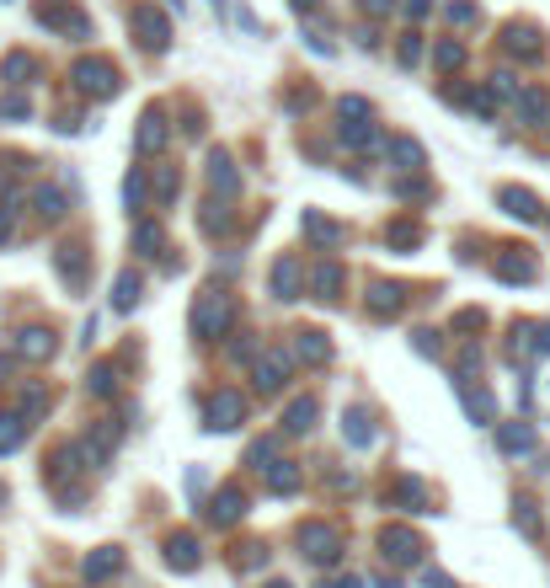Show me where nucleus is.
<instances>
[{"label": "nucleus", "mask_w": 550, "mask_h": 588, "mask_svg": "<svg viewBox=\"0 0 550 588\" xmlns=\"http://www.w3.org/2000/svg\"><path fill=\"white\" fill-rule=\"evenodd\" d=\"M342 439L358 444V450H369V444H374V423H369V412H342Z\"/></svg>", "instance_id": "f8f14e48"}, {"label": "nucleus", "mask_w": 550, "mask_h": 588, "mask_svg": "<svg viewBox=\"0 0 550 588\" xmlns=\"http://www.w3.org/2000/svg\"><path fill=\"white\" fill-rule=\"evenodd\" d=\"M380 588H401V583H396V578H380Z\"/></svg>", "instance_id": "09e8293b"}, {"label": "nucleus", "mask_w": 550, "mask_h": 588, "mask_svg": "<svg viewBox=\"0 0 550 588\" xmlns=\"http://www.w3.org/2000/svg\"><path fill=\"white\" fill-rule=\"evenodd\" d=\"M59 273H65L70 284H81V246H59Z\"/></svg>", "instance_id": "2f4dec72"}, {"label": "nucleus", "mask_w": 550, "mask_h": 588, "mask_svg": "<svg viewBox=\"0 0 550 588\" xmlns=\"http://www.w3.org/2000/svg\"><path fill=\"white\" fill-rule=\"evenodd\" d=\"M230 294H219V289H203V300H198V311H193V332L198 337H219L230 327Z\"/></svg>", "instance_id": "f257e3e1"}, {"label": "nucleus", "mask_w": 550, "mask_h": 588, "mask_svg": "<svg viewBox=\"0 0 550 588\" xmlns=\"http://www.w3.org/2000/svg\"><path fill=\"white\" fill-rule=\"evenodd\" d=\"M337 289H342V268H316V300H337Z\"/></svg>", "instance_id": "c756f323"}, {"label": "nucleus", "mask_w": 550, "mask_h": 588, "mask_svg": "<svg viewBox=\"0 0 550 588\" xmlns=\"http://www.w3.org/2000/svg\"><path fill=\"white\" fill-rule=\"evenodd\" d=\"M123 198H129V214H134L139 204H145V177H139V172H134L129 182H123Z\"/></svg>", "instance_id": "e433bc0d"}, {"label": "nucleus", "mask_w": 550, "mask_h": 588, "mask_svg": "<svg viewBox=\"0 0 550 588\" xmlns=\"http://www.w3.org/2000/svg\"><path fill=\"white\" fill-rule=\"evenodd\" d=\"M300 556H310L316 567H332L342 556V535L332 530V524H305L300 530Z\"/></svg>", "instance_id": "f03ea898"}, {"label": "nucleus", "mask_w": 550, "mask_h": 588, "mask_svg": "<svg viewBox=\"0 0 550 588\" xmlns=\"http://www.w3.org/2000/svg\"><path fill=\"white\" fill-rule=\"evenodd\" d=\"M22 433H27V417L17 412H0V455H11L22 444Z\"/></svg>", "instance_id": "6ab92c4d"}, {"label": "nucleus", "mask_w": 550, "mask_h": 588, "mask_svg": "<svg viewBox=\"0 0 550 588\" xmlns=\"http://www.w3.org/2000/svg\"><path fill=\"white\" fill-rule=\"evenodd\" d=\"M241 514H246V498H241L235 487H225V492L214 498V508H209V519H214V524H235Z\"/></svg>", "instance_id": "4468645a"}, {"label": "nucleus", "mask_w": 550, "mask_h": 588, "mask_svg": "<svg viewBox=\"0 0 550 588\" xmlns=\"http://www.w3.org/2000/svg\"><path fill=\"white\" fill-rule=\"evenodd\" d=\"M75 81H81V91H97V97H113V91H118L113 65H81V70H75Z\"/></svg>", "instance_id": "0eeeda50"}, {"label": "nucleus", "mask_w": 550, "mask_h": 588, "mask_svg": "<svg viewBox=\"0 0 550 588\" xmlns=\"http://www.w3.org/2000/svg\"><path fill=\"white\" fill-rule=\"evenodd\" d=\"M513 524H518L524 535H540V519H534V503H529V498H518V508H513Z\"/></svg>", "instance_id": "c9c22d12"}, {"label": "nucleus", "mask_w": 550, "mask_h": 588, "mask_svg": "<svg viewBox=\"0 0 550 588\" xmlns=\"http://www.w3.org/2000/svg\"><path fill=\"white\" fill-rule=\"evenodd\" d=\"M166 562L177 567V572H193L198 567V540L193 535H171L166 540Z\"/></svg>", "instance_id": "9d476101"}, {"label": "nucleus", "mask_w": 550, "mask_h": 588, "mask_svg": "<svg viewBox=\"0 0 550 588\" xmlns=\"http://www.w3.org/2000/svg\"><path fill=\"white\" fill-rule=\"evenodd\" d=\"M134 22H139V33H145V49H161V43H166V17H161V11L139 6Z\"/></svg>", "instance_id": "f3484780"}, {"label": "nucleus", "mask_w": 550, "mask_h": 588, "mask_svg": "<svg viewBox=\"0 0 550 588\" xmlns=\"http://www.w3.org/2000/svg\"><path fill=\"white\" fill-rule=\"evenodd\" d=\"M390 241H401V246H417V241H422V230H417V225H390Z\"/></svg>", "instance_id": "58836bf2"}, {"label": "nucleus", "mask_w": 550, "mask_h": 588, "mask_svg": "<svg viewBox=\"0 0 550 588\" xmlns=\"http://www.w3.org/2000/svg\"><path fill=\"white\" fill-rule=\"evenodd\" d=\"M460 59H465V49H460V43H444V49H438V65H444V70H454V65H460Z\"/></svg>", "instance_id": "ea45409f"}, {"label": "nucleus", "mask_w": 550, "mask_h": 588, "mask_svg": "<svg viewBox=\"0 0 550 588\" xmlns=\"http://www.w3.org/2000/svg\"><path fill=\"white\" fill-rule=\"evenodd\" d=\"M497 444H502V455H524V450H534V428L529 423H502Z\"/></svg>", "instance_id": "1a4fd4ad"}, {"label": "nucleus", "mask_w": 550, "mask_h": 588, "mask_svg": "<svg viewBox=\"0 0 550 588\" xmlns=\"http://www.w3.org/2000/svg\"><path fill=\"white\" fill-rule=\"evenodd\" d=\"M11 236V204H0V241Z\"/></svg>", "instance_id": "37998d69"}, {"label": "nucleus", "mask_w": 550, "mask_h": 588, "mask_svg": "<svg viewBox=\"0 0 550 588\" xmlns=\"http://www.w3.org/2000/svg\"><path fill=\"white\" fill-rule=\"evenodd\" d=\"M380 546H385V556H390L396 567H417V562H422V540H417L412 530H385Z\"/></svg>", "instance_id": "39448f33"}, {"label": "nucleus", "mask_w": 550, "mask_h": 588, "mask_svg": "<svg viewBox=\"0 0 550 588\" xmlns=\"http://www.w3.org/2000/svg\"><path fill=\"white\" fill-rule=\"evenodd\" d=\"M33 204H38L43 220H65V193H59V188H38Z\"/></svg>", "instance_id": "a878e982"}, {"label": "nucleus", "mask_w": 550, "mask_h": 588, "mask_svg": "<svg viewBox=\"0 0 550 588\" xmlns=\"http://www.w3.org/2000/svg\"><path fill=\"white\" fill-rule=\"evenodd\" d=\"M289 433H310V428H316V401H294V407H289V423H284Z\"/></svg>", "instance_id": "bb28decb"}, {"label": "nucleus", "mask_w": 550, "mask_h": 588, "mask_svg": "<svg viewBox=\"0 0 550 588\" xmlns=\"http://www.w3.org/2000/svg\"><path fill=\"white\" fill-rule=\"evenodd\" d=\"M422 583H428V588H449V578H444V572H428V578H422Z\"/></svg>", "instance_id": "c03bdc74"}, {"label": "nucleus", "mask_w": 550, "mask_h": 588, "mask_svg": "<svg viewBox=\"0 0 550 588\" xmlns=\"http://www.w3.org/2000/svg\"><path fill=\"white\" fill-rule=\"evenodd\" d=\"M161 145H166V123H161V113H150L145 129H139V150H145V156H155Z\"/></svg>", "instance_id": "393cba45"}, {"label": "nucleus", "mask_w": 550, "mask_h": 588, "mask_svg": "<svg viewBox=\"0 0 550 588\" xmlns=\"http://www.w3.org/2000/svg\"><path fill=\"white\" fill-rule=\"evenodd\" d=\"M81 455H86V450H81V444H65V450H59V455H54V466H49V471H43V476H49V482H54V487H59V482H70V476H75V471H81Z\"/></svg>", "instance_id": "ddd939ff"}, {"label": "nucleus", "mask_w": 550, "mask_h": 588, "mask_svg": "<svg viewBox=\"0 0 550 588\" xmlns=\"http://www.w3.org/2000/svg\"><path fill=\"white\" fill-rule=\"evenodd\" d=\"M289 369H294V359H289L284 348H267L262 359H257V369H251V375H257V391H262V396L284 391V385H289Z\"/></svg>", "instance_id": "7ed1b4c3"}, {"label": "nucleus", "mask_w": 550, "mask_h": 588, "mask_svg": "<svg viewBox=\"0 0 550 588\" xmlns=\"http://www.w3.org/2000/svg\"><path fill=\"white\" fill-rule=\"evenodd\" d=\"M497 204L513 214V220H540V198H534L529 188H502Z\"/></svg>", "instance_id": "423d86ee"}, {"label": "nucleus", "mask_w": 550, "mask_h": 588, "mask_svg": "<svg viewBox=\"0 0 550 588\" xmlns=\"http://www.w3.org/2000/svg\"><path fill=\"white\" fill-rule=\"evenodd\" d=\"M497 278H508V284H529V278H534V257H524V252L497 257Z\"/></svg>", "instance_id": "dca6fc26"}, {"label": "nucleus", "mask_w": 550, "mask_h": 588, "mask_svg": "<svg viewBox=\"0 0 550 588\" xmlns=\"http://www.w3.org/2000/svg\"><path fill=\"white\" fill-rule=\"evenodd\" d=\"M134 300H139V278H134V273H123V278H118V294H113V305H118V311H129Z\"/></svg>", "instance_id": "f704fd0d"}, {"label": "nucleus", "mask_w": 550, "mask_h": 588, "mask_svg": "<svg viewBox=\"0 0 550 588\" xmlns=\"http://www.w3.org/2000/svg\"><path fill=\"white\" fill-rule=\"evenodd\" d=\"M273 289H278V300H294V289H300V262L294 257H284L273 268Z\"/></svg>", "instance_id": "a211bd4d"}, {"label": "nucleus", "mask_w": 550, "mask_h": 588, "mask_svg": "<svg viewBox=\"0 0 550 588\" xmlns=\"http://www.w3.org/2000/svg\"><path fill=\"white\" fill-rule=\"evenodd\" d=\"M289 6H294V11H310V6H316V0H289Z\"/></svg>", "instance_id": "49530a36"}, {"label": "nucleus", "mask_w": 550, "mask_h": 588, "mask_svg": "<svg viewBox=\"0 0 550 588\" xmlns=\"http://www.w3.org/2000/svg\"><path fill=\"white\" fill-rule=\"evenodd\" d=\"M86 391H91V396H113V391H118V369H113V364H102V369H91V380H86Z\"/></svg>", "instance_id": "c85d7f7f"}, {"label": "nucleus", "mask_w": 550, "mask_h": 588, "mask_svg": "<svg viewBox=\"0 0 550 588\" xmlns=\"http://www.w3.org/2000/svg\"><path fill=\"white\" fill-rule=\"evenodd\" d=\"M17 353H22V359H49V353H54V332H43V327H27L22 337H17Z\"/></svg>", "instance_id": "9b49d317"}, {"label": "nucleus", "mask_w": 550, "mask_h": 588, "mask_svg": "<svg viewBox=\"0 0 550 588\" xmlns=\"http://www.w3.org/2000/svg\"><path fill=\"white\" fill-rule=\"evenodd\" d=\"M369 311H374V316H385V311L396 316V311H401V289H396V284H374V294H369Z\"/></svg>", "instance_id": "5701e85b"}, {"label": "nucleus", "mask_w": 550, "mask_h": 588, "mask_svg": "<svg viewBox=\"0 0 550 588\" xmlns=\"http://www.w3.org/2000/svg\"><path fill=\"white\" fill-rule=\"evenodd\" d=\"M332 588H358V578H337Z\"/></svg>", "instance_id": "de8ad7c7"}, {"label": "nucleus", "mask_w": 550, "mask_h": 588, "mask_svg": "<svg viewBox=\"0 0 550 588\" xmlns=\"http://www.w3.org/2000/svg\"><path fill=\"white\" fill-rule=\"evenodd\" d=\"M209 182H214V188H225V193H235V172H230V161H225V156H214V161H209Z\"/></svg>", "instance_id": "72a5a7b5"}, {"label": "nucleus", "mask_w": 550, "mask_h": 588, "mask_svg": "<svg viewBox=\"0 0 550 588\" xmlns=\"http://www.w3.org/2000/svg\"><path fill=\"white\" fill-rule=\"evenodd\" d=\"M294 353H300V359H310V364H326V359H332V343H326L321 332H300Z\"/></svg>", "instance_id": "aec40b11"}, {"label": "nucleus", "mask_w": 550, "mask_h": 588, "mask_svg": "<svg viewBox=\"0 0 550 588\" xmlns=\"http://www.w3.org/2000/svg\"><path fill=\"white\" fill-rule=\"evenodd\" d=\"M134 241H139V252H145V257H155V252H161V225L145 220V225L134 230Z\"/></svg>", "instance_id": "473e14b6"}, {"label": "nucleus", "mask_w": 550, "mask_h": 588, "mask_svg": "<svg viewBox=\"0 0 550 588\" xmlns=\"http://www.w3.org/2000/svg\"><path fill=\"white\" fill-rule=\"evenodd\" d=\"M118 567H123V551H118V546H102L97 556H86V567H81V572H86V583H107Z\"/></svg>", "instance_id": "6e6552de"}, {"label": "nucleus", "mask_w": 550, "mask_h": 588, "mask_svg": "<svg viewBox=\"0 0 550 588\" xmlns=\"http://www.w3.org/2000/svg\"><path fill=\"white\" fill-rule=\"evenodd\" d=\"M390 161H396L401 172H417V166H422V145H417V139H396V145H390Z\"/></svg>", "instance_id": "b1692460"}, {"label": "nucleus", "mask_w": 550, "mask_h": 588, "mask_svg": "<svg viewBox=\"0 0 550 588\" xmlns=\"http://www.w3.org/2000/svg\"><path fill=\"white\" fill-rule=\"evenodd\" d=\"M508 49H513V54H524V59H534V54L545 49V38L534 33L529 22H513V27H508Z\"/></svg>", "instance_id": "2eb2a0df"}, {"label": "nucleus", "mask_w": 550, "mask_h": 588, "mask_svg": "<svg viewBox=\"0 0 550 588\" xmlns=\"http://www.w3.org/2000/svg\"><path fill=\"white\" fill-rule=\"evenodd\" d=\"M33 70H38V65H33V54H11L6 65H0V75H11L17 86H27V75H33Z\"/></svg>", "instance_id": "7c9ffc66"}, {"label": "nucleus", "mask_w": 550, "mask_h": 588, "mask_svg": "<svg viewBox=\"0 0 550 588\" xmlns=\"http://www.w3.org/2000/svg\"><path fill=\"white\" fill-rule=\"evenodd\" d=\"M0 118H27V97H17V91L0 97Z\"/></svg>", "instance_id": "4c0bfd02"}, {"label": "nucleus", "mask_w": 550, "mask_h": 588, "mask_svg": "<svg viewBox=\"0 0 550 588\" xmlns=\"http://www.w3.org/2000/svg\"><path fill=\"white\" fill-rule=\"evenodd\" d=\"M460 391H465V412L470 417H476V423H492V417H497V407H492V396H486V391H470V385L460 380Z\"/></svg>", "instance_id": "4be33fe9"}, {"label": "nucleus", "mask_w": 550, "mask_h": 588, "mask_svg": "<svg viewBox=\"0 0 550 588\" xmlns=\"http://www.w3.org/2000/svg\"><path fill=\"white\" fill-rule=\"evenodd\" d=\"M246 423V396L241 391H219L214 401H209V428H241Z\"/></svg>", "instance_id": "20e7f679"}, {"label": "nucleus", "mask_w": 550, "mask_h": 588, "mask_svg": "<svg viewBox=\"0 0 550 588\" xmlns=\"http://www.w3.org/2000/svg\"><path fill=\"white\" fill-rule=\"evenodd\" d=\"M534 353H550V321H545V327H534Z\"/></svg>", "instance_id": "a19ab883"}, {"label": "nucleus", "mask_w": 550, "mask_h": 588, "mask_svg": "<svg viewBox=\"0 0 550 588\" xmlns=\"http://www.w3.org/2000/svg\"><path fill=\"white\" fill-rule=\"evenodd\" d=\"M364 6H369V11H390L396 0H364Z\"/></svg>", "instance_id": "a18cd8bd"}, {"label": "nucleus", "mask_w": 550, "mask_h": 588, "mask_svg": "<svg viewBox=\"0 0 550 588\" xmlns=\"http://www.w3.org/2000/svg\"><path fill=\"white\" fill-rule=\"evenodd\" d=\"M417 348L422 353H438V332H417Z\"/></svg>", "instance_id": "79ce46f5"}, {"label": "nucleus", "mask_w": 550, "mask_h": 588, "mask_svg": "<svg viewBox=\"0 0 550 588\" xmlns=\"http://www.w3.org/2000/svg\"><path fill=\"white\" fill-rule=\"evenodd\" d=\"M305 236H310V241H321V246H337V241H342V230H337L332 220H321V214H310V209H305Z\"/></svg>", "instance_id": "412c9836"}, {"label": "nucleus", "mask_w": 550, "mask_h": 588, "mask_svg": "<svg viewBox=\"0 0 550 588\" xmlns=\"http://www.w3.org/2000/svg\"><path fill=\"white\" fill-rule=\"evenodd\" d=\"M267 487H273V492H294V487H300V466H294V460H278L273 476H267Z\"/></svg>", "instance_id": "cd10ccee"}]
</instances>
